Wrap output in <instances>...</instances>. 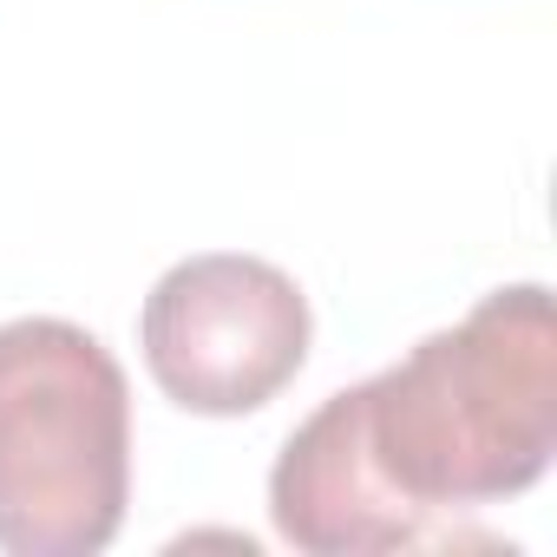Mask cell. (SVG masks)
<instances>
[{
  "label": "cell",
  "instance_id": "obj_1",
  "mask_svg": "<svg viewBox=\"0 0 557 557\" xmlns=\"http://www.w3.org/2000/svg\"><path fill=\"white\" fill-rule=\"evenodd\" d=\"M361 433L381 479L426 518L531 492L557 453L550 289H492L459 329L361 381Z\"/></svg>",
  "mask_w": 557,
  "mask_h": 557
},
{
  "label": "cell",
  "instance_id": "obj_2",
  "mask_svg": "<svg viewBox=\"0 0 557 557\" xmlns=\"http://www.w3.org/2000/svg\"><path fill=\"white\" fill-rule=\"evenodd\" d=\"M132 498V387L60 315L0 322V550L92 557Z\"/></svg>",
  "mask_w": 557,
  "mask_h": 557
},
{
  "label": "cell",
  "instance_id": "obj_3",
  "mask_svg": "<svg viewBox=\"0 0 557 557\" xmlns=\"http://www.w3.org/2000/svg\"><path fill=\"white\" fill-rule=\"evenodd\" d=\"M138 348L164 400L236 420L283 394L309 361V296L262 256H184L138 315Z\"/></svg>",
  "mask_w": 557,
  "mask_h": 557
},
{
  "label": "cell",
  "instance_id": "obj_4",
  "mask_svg": "<svg viewBox=\"0 0 557 557\" xmlns=\"http://www.w3.org/2000/svg\"><path fill=\"white\" fill-rule=\"evenodd\" d=\"M269 518L283 531V544L309 557H374L420 544L433 518L400 498L361 433V387L329 394L283 446L269 472Z\"/></svg>",
  "mask_w": 557,
  "mask_h": 557
}]
</instances>
